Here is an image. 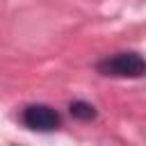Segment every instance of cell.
I'll return each mask as SVG.
<instances>
[{"instance_id":"2","label":"cell","mask_w":146,"mask_h":146,"mask_svg":"<svg viewBox=\"0 0 146 146\" xmlns=\"http://www.w3.org/2000/svg\"><path fill=\"white\" fill-rule=\"evenodd\" d=\"M23 123L30 128V130H39V132H50V130H57L62 125V116L57 110H52L50 105H27L23 110Z\"/></svg>"},{"instance_id":"1","label":"cell","mask_w":146,"mask_h":146,"mask_svg":"<svg viewBox=\"0 0 146 146\" xmlns=\"http://www.w3.org/2000/svg\"><path fill=\"white\" fill-rule=\"evenodd\" d=\"M96 71L107 78H141L146 64L139 52H116L100 59L96 64Z\"/></svg>"},{"instance_id":"3","label":"cell","mask_w":146,"mask_h":146,"mask_svg":"<svg viewBox=\"0 0 146 146\" xmlns=\"http://www.w3.org/2000/svg\"><path fill=\"white\" fill-rule=\"evenodd\" d=\"M71 116L73 119H78V121H91V119H96V107L91 105V103H87V100H75V103H71Z\"/></svg>"}]
</instances>
